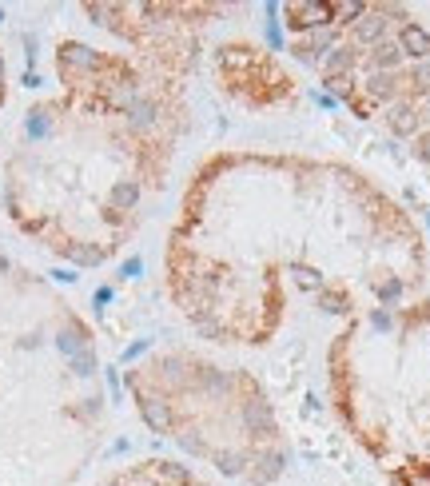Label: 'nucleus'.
Wrapping results in <instances>:
<instances>
[{
  "instance_id": "nucleus-1",
  "label": "nucleus",
  "mask_w": 430,
  "mask_h": 486,
  "mask_svg": "<svg viewBox=\"0 0 430 486\" xmlns=\"http://www.w3.org/2000/svg\"><path fill=\"white\" fill-rule=\"evenodd\" d=\"M422 279L411 215L366 172L303 152L207 156L168 240V295L215 347H271L303 315L395 311Z\"/></svg>"
},
{
  "instance_id": "nucleus-3",
  "label": "nucleus",
  "mask_w": 430,
  "mask_h": 486,
  "mask_svg": "<svg viewBox=\"0 0 430 486\" xmlns=\"http://www.w3.org/2000/svg\"><path fill=\"white\" fill-rule=\"evenodd\" d=\"M104 486H211V483H204L195 470L179 467V462H143L127 474L108 478Z\"/></svg>"
},
{
  "instance_id": "nucleus-2",
  "label": "nucleus",
  "mask_w": 430,
  "mask_h": 486,
  "mask_svg": "<svg viewBox=\"0 0 430 486\" xmlns=\"http://www.w3.org/2000/svg\"><path fill=\"white\" fill-rule=\"evenodd\" d=\"M215 76L247 108H283V104H295V96H299L295 80L255 44H227V48H220Z\"/></svg>"
}]
</instances>
